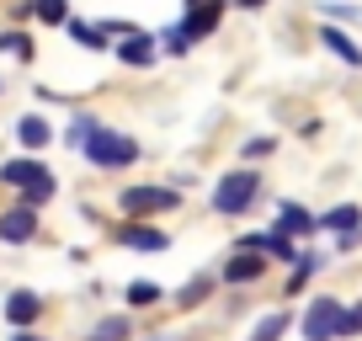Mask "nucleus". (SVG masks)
Returning <instances> with one entry per match:
<instances>
[{
  "label": "nucleus",
  "mask_w": 362,
  "mask_h": 341,
  "mask_svg": "<svg viewBox=\"0 0 362 341\" xmlns=\"http://www.w3.org/2000/svg\"><path fill=\"white\" fill-rule=\"evenodd\" d=\"M0 176H6V182L11 187H22L27 192V203H48V197H54V176H48V166H37V160H6V166H0Z\"/></svg>",
  "instance_id": "1"
},
{
  "label": "nucleus",
  "mask_w": 362,
  "mask_h": 341,
  "mask_svg": "<svg viewBox=\"0 0 362 341\" xmlns=\"http://www.w3.org/2000/svg\"><path fill=\"white\" fill-rule=\"evenodd\" d=\"M86 155L96 160L102 170H117V166H134V160H139V144L123 139V134H112V128H96V134L86 139Z\"/></svg>",
  "instance_id": "2"
},
{
  "label": "nucleus",
  "mask_w": 362,
  "mask_h": 341,
  "mask_svg": "<svg viewBox=\"0 0 362 341\" xmlns=\"http://www.w3.org/2000/svg\"><path fill=\"white\" fill-rule=\"evenodd\" d=\"M218 11H224V0H197V6H192V16H187L181 27H170V37H165V43L176 48V54H187V48H192L197 37H208V33L218 27Z\"/></svg>",
  "instance_id": "3"
},
{
  "label": "nucleus",
  "mask_w": 362,
  "mask_h": 341,
  "mask_svg": "<svg viewBox=\"0 0 362 341\" xmlns=\"http://www.w3.org/2000/svg\"><path fill=\"white\" fill-rule=\"evenodd\" d=\"M256 192H261L256 170H229L224 182H218V192H214V208H218V214H245Z\"/></svg>",
  "instance_id": "4"
},
{
  "label": "nucleus",
  "mask_w": 362,
  "mask_h": 341,
  "mask_svg": "<svg viewBox=\"0 0 362 341\" xmlns=\"http://www.w3.org/2000/svg\"><path fill=\"white\" fill-rule=\"evenodd\" d=\"M341 320H346V309L336 304V299H315L304 315V336L309 341H336L341 336Z\"/></svg>",
  "instance_id": "5"
},
{
  "label": "nucleus",
  "mask_w": 362,
  "mask_h": 341,
  "mask_svg": "<svg viewBox=\"0 0 362 341\" xmlns=\"http://www.w3.org/2000/svg\"><path fill=\"white\" fill-rule=\"evenodd\" d=\"M123 208H128V214H155V208H176V192H165V187H128V192H123Z\"/></svg>",
  "instance_id": "6"
},
{
  "label": "nucleus",
  "mask_w": 362,
  "mask_h": 341,
  "mask_svg": "<svg viewBox=\"0 0 362 341\" xmlns=\"http://www.w3.org/2000/svg\"><path fill=\"white\" fill-rule=\"evenodd\" d=\"M33 229H37V208L33 203L11 208V214L0 219V240H33Z\"/></svg>",
  "instance_id": "7"
},
{
  "label": "nucleus",
  "mask_w": 362,
  "mask_h": 341,
  "mask_svg": "<svg viewBox=\"0 0 362 341\" xmlns=\"http://www.w3.org/2000/svg\"><path fill=\"white\" fill-rule=\"evenodd\" d=\"M117 240L134 245V250H165V235H160V229H144V224H123V229H117Z\"/></svg>",
  "instance_id": "8"
},
{
  "label": "nucleus",
  "mask_w": 362,
  "mask_h": 341,
  "mask_svg": "<svg viewBox=\"0 0 362 341\" xmlns=\"http://www.w3.org/2000/svg\"><path fill=\"white\" fill-rule=\"evenodd\" d=\"M261 272H267V256H235V262L224 267L229 283H250V277H261Z\"/></svg>",
  "instance_id": "9"
},
{
  "label": "nucleus",
  "mask_w": 362,
  "mask_h": 341,
  "mask_svg": "<svg viewBox=\"0 0 362 341\" xmlns=\"http://www.w3.org/2000/svg\"><path fill=\"white\" fill-rule=\"evenodd\" d=\"M6 320H11V325H33L37 320V299L33 294H11L6 299Z\"/></svg>",
  "instance_id": "10"
},
{
  "label": "nucleus",
  "mask_w": 362,
  "mask_h": 341,
  "mask_svg": "<svg viewBox=\"0 0 362 341\" xmlns=\"http://www.w3.org/2000/svg\"><path fill=\"white\" fill-rule=\"evenodd\" d=\"M245 245H250V250H272L277 262H288V256H293V245H288V235H283V229H272V235H250Z\"/></svg>",
  "instance_id": "11"
},
{
  "label": "nucleus",
  "mask_w": 362,
  "mask_h": 341,
  "mask_svg": "<svg viewBox=\"0 0 362 341\" xmlns=\"http://www.w3.org/2000/svg\"><path fill=\"white\" fill-rule=\"evenodd\" d=\"M325 224L330 229H341V235H362V208H336V214H325Z\"/></svg>",
  "instance_id": "12"
},
{
  "label": "nucleus",
  "mask_w": 362,
  "mask_h": 341,
  "mask_svg": "<svg viewBox=\"0 0 362 341\" xmlns=\"http://www.w3.org/2000/svg\"><path fill=\"white\" fill-rule=\"evenodd\" d=\"M283 235H315V219H309L298 203H288L283 208Z\"/></svg>",
  "instance_id": "13"
},
{
  "label": "nucleus",
  "mask_w": 362,
  "mask_h": 341,
  "mask_svg": "<svg viewBox=\"0 0 362 341\" xmlns=\"http://www.w3.org/2000/svg\"><path fill=\"white\" fill-rule=\"evenodd\" d=\"M320 43H330V54H341V59H346V64H362L357 43H346V37H341L336 27H325V33H320Z\"/></svg>",
  "instance_id": "14"
},
{
  "label": "nucleus",
  "mask_w": 362,
  "mask_h": 341,
  "mask_svg": "<svg viewBox=\"0 0 362 341\" xmlns=\"http://www.w3.org/2000/svg\"><path fill=\"white\" fill-rule=\"evenodd\" d=\"M117 54H123V64H149V59H155V48H149V37H128L123 48H117Z\"/></svg>",
  "instance_id": "15"
},
{
  "label": "nucleus",
  "mask_w": 362,
  "mask_h": 341,
  "mask_svg": "<svg viewBox=\"0 0 362 341\" xmlns=\"http://www.w3.org/2000/svg\"><path fill=\"white\" fill-rule=\"evenodd\" d=\"M16 134H22V144H33V149L48 144V123H43V117H22V123H16Z\"/></svg>",
  "instance_id": "16"
},
{
  "label": "nucleus",
  "mask_w": 362,
  "mask_h": 341,
  "mask_svg": "<svg viewBox=\"0 0 362 341\" xmlns=\"http://www.w3.org/2000/svg\"><path fill=\"white\" fill-rule=\"evenodd\" d=\"M90 341H128V320L123 315H107L102 325L90 330Z\"/></svg>",
  "instance_id": "17"
},
{
  "label": "nucleus",
  "mask_w": 362,
  "mask_h": 341,
  "mask_svg": "<svg viewBox=\"0 0 362 341\" xmlns=\"http://www.w3.org/2000/svg\"><path fill=\"white\" fill-rule=\"evenodd\" d=\"M33 11H37V22H64V16H69V0H33Z\"/></svg>",
  "instance_id": "18"
},
{
  "label": "nucleus",
  "mask_w": 362,
  "mask_h": 341,
  "mask_svg": "<svg viewBox=\"0 0 362 341\" xmlns=\"http://www.w3.org/2000/svg\"><path fill=\"white\" fill-rule=\"evenodd\" d=\"M283 330H288V315H267V320L256 325V336H250V341H277Z\"/></svg>",
  "instance_id": "19"
},
{
  "label": "nucleus",
  "mask_w": 362,
  "mask_h": 341,
  "mask_svg": "<svg viewBox=\"0 0 362 341\" xmlns=\"http://www.w3.org/2000/svg\"><path fill=\"white\" fill-rule=\"evenodd\" d=\"M0 48H6V54H16V59H33V43H27L22 33H6V37H0Z\"/></svg>",
  "instance_id": "20"
},
{
  "label": "nucleus",
  "mask_w": 362,
  "mask_h": 341,
  "mask_svg": "<svg viewBox=\"0 0 362 341\" xmlns=\"http://www.w3.org/2000/svg\"><path fill=\"white\" fill-rule=\"evenodd\" d=\"M155 299H160L155 283H134V288H128V304H155Z\"/></svg>",
  "instance_id": "21"
},
{
  "label": "nucleus",
  "mask_w": 362,
  "mask_h": 341,
  "mask_svg": "<svg viewBox=\"0 0 362 341\" xmlns=\"http://www.w3.org/2000/svg\"><path fill=\"white\" fill-rule=\"evenodd\" d=\"M203 294H208V277H197V283H187V288H181V304H197Z\"/></svg>",
  "instance_id": "22"
},
{
  "label": "nucleus",
  "mask_w": 362,
  "mask_h": 341,
  "mask_svg": "<svg viewBox=\"0 0 362 341\" xmlns=\"http://www.w3.org/2000/svg\"><path fill=\"white\" fill-rule=\"evenodd\" d=\"M351 330H362V304L346 309V320H341V336H351Z\"/></svg>",
  "instance_id": "23"
},
{
  "label": "nucleus",
  "mask_w": 362,
  "mask_h": 341,
  "mask_svg": "<svg viewBox=\"0 0 362 341\" xmlns=\"http://www.w3.org/2000/svg\"><path fill=\"white\" fill-rule=\"evenodd\" d=\"M16 341H37V336H27V330H22V336H16Z\"/></svg>",
  "instance_id": "24"
},
{
  "label": "nucleus",
  "mask_w": 362,
  "mask_h": 341,
  "mask_svg": "<svg viewBox=\"0 0 362 341\" xmlns=\"http://www.w3.org/2000/svg\"><path fill=\"white\" fill-rule=\"evenodd\" d=\"M240 6H261V0H240Z\"/></svg>",
  "instance_id": "25"
}]
</instances>
